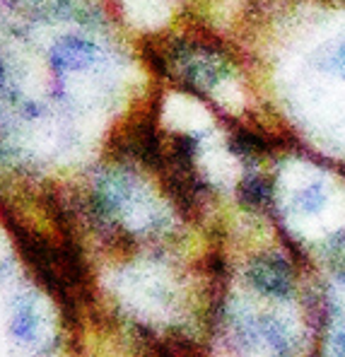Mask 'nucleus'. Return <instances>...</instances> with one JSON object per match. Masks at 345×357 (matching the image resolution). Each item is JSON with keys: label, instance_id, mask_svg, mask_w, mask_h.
I'll return each instance as SVG.
<instances>
[{"label": "nucleus", "instance_id": "obj_2", "mask_svg": "<svg viewBox=\"0 0 345 357\" xmlns=\"http://www.w3.org/2000/svg\"><path fill=\"white\" fill-rule=\"evenodd\" d=\"M94 56H97V49H94L90 41L68 39L54 49V54H51V66H54L59 73L82 70V68L92 66Z\"/></svg>", "mask_w": 345, "mask_h": 357}, {"label": "nucleus", "instance_id": "obj_1", "mask_svg": "<svg viewBox=\"0 0 345 357\" xmlns=\"http://www.w3.org/2000/svg\"><path fill=\"white\" fill-rule=\"evenodd\" d=\"M44 333V319L36 304L27 297H20L13 309V335L22 345H39Z\"/></svg>", "mask_w": 345, "mask_h": 357}, {"label": "nucleus", "instance_id": "obj_3", "mask_svg": "<svg viewBox=\"0 0 345 357\" xmlns=\"http://www.w3.org/2000/svg\"><path fill=\"white\" fill-rule=\"evenodd\" d=\"M326 203V186L321 181H309L295 193V208L305 215L319 213Z\"/></svg>", "mask_w": 345, "mask_h": 357}, {"label": "nucleus", "instance_id": "obj_4", "mask_svg": "<svg viewBox=\"0 0 345 357\" xmlns=\"http://www.w3.org/2000/svg\"><path fill=\"white\" fill-rule=\"evenodd\" d=\"M319 66H321L326 73H333V75H338V77H345V39L326 46L323 54H321V61H319Z\"/></svg>", "mask_w": 345, "mask_h": 357}, {"label": "nucleus", "instance_id": "obj_5", "mask_svg": "<svg viewBox=\"0 0 345 357\" xmlns=\"http://www.w3.org/2000/svg\"><path fill=\"white\" fill-rule=\"evenodd\" d=\"M3 82H5V68L0 66V87H3Z\"/></svg>", "mask_w": 345, "mask_h": 357}]
</instances>
